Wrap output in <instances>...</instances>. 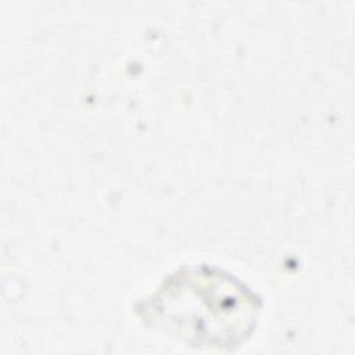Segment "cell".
Instances as JSON below:
<instances>
[{
  "label": "cell",
  "instance_id": "6da1fadb",
  "mask_svg": "<svg viewBox=\"0 0 355 355\" xmlns=\"http://www.w3.org/2000/svg\"><path fill=\"white\" fill-rule=\"evenodd\" d=\"M259 300L239 279L211 266L184 268L139 308L143 319L196 345L233 348L251 331Z\"/></svg>",
  "mask_w": 355,
  "mask_h": 355
}]
</instances>
